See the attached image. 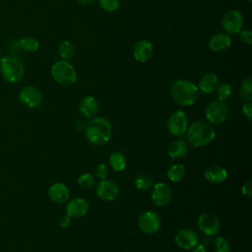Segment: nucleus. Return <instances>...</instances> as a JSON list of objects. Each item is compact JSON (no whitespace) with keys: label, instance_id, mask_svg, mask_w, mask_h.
Returning <instances> with one entry per match:
<instances>
[{"label":"nucleus","instance_id":"obj_1","mask_svg":"<svg viewBox=\"0 0 252 252\" xmlns=\"http://www.w3.org/2000/svg\"><path fill=\"white\" fill-rule=\"evenodd\" d=\"M85 135L91 144L94 146H102L110 140L112 126L104 117H94L87 123Z\"/></svg>","mask_w":252,"mask_h":252},{"label":"nucleus","instance_id":"obj_2","mask_svg":"<svg viewBox=\"0 0 252 252\" xmlns=\"http://www.w3.org/2000/svg\"><path fill=\"white\" fill-rule=\"evenodd\" d=\"M171 98L179 105L188 106L193 104L199 96L198 87L186 80H176L170 88Z\"/></svg>","mask_w":252,"mask_h":252},{"label":"nucleus","instance_id":"obj_3","mask_svg":"<svg viewBox=\"0 0 252 252\" xmlns=\"http://www.w3.org/2000/svg\"><path fill=\"white\" fill-rule=\"evenodd\" d=\"M187 140L193 147H202L210 144L216 137L213 125L205 121H195L186 130Z\"/></svg>","mask_w":252,"mask_h":252},{"label":"nucleus","instance_id":"obj_4","mask_svg":"<svg viewBox=\"0 0 252 252\" xmlns=\"http://www.w3.org/2000/svg\"><path fill=\"white\" fill-rule=\"evenodd\" d=\"M0 72L5 81L11 84L19 83L25 74V66L20 57L9 54L0 61Z\"/></svg>","mask_w":252,"mask_h":252},{"label":"nucleus","instance_id":"obj_5","mask_svg":"<svg viewBox=\"0 0 252 252\" xmlns=\"http://www.w3.org/2000/svg\"><path fill=\"white\" fill-rule=\"evenodd\" d=\"M53 80L64 87L71 86L77 81V72L74 66L66 60H59L51 67Z\"/></svg>","mask_w":252,"mask_h":252},{"label":"nucleus","instance_id":"obj_6","mask_svg":"<svg viewBox=\"0 0 252 252\" xmlns=\"http://www.w3.org/2000/svg\"><path fill=\"white\" fill-rule=\"evenodd\" d=\"M229 114V107L224 101L214 100L208 104L205 116L211 124H220L226 120Z\"/></svg>","mask_w":252,"mask_h":252},{"label":"nucleus","instance_id":"obj_7","mask_svg":"<svg viewBox=\"0 0 252 252\" xmlns=\"http://www.w3.org/2000/svg\"><path fill=\"white\" fill-rule=\"evenodd\" d=\"M167 130L168 132L176 137L182 136L188 128V118L184 111L175 110L167 119Z\"/></svg>","mask_w":252,"mask_h":252},{"label":"nucleus","instance_id":"obj_8","mask_svg":"<svg viewBox=\"0 0 252 252\" xmlns=\"http://www.w3.org/2000/svg\"><path fill=\"white\" fill-rule=\"evenodd\" d=\"M20 101L29 108H35L42 102V94L34 86H26L19 93Z\"/></svg>","mask_w":252,"mask_h":252},{"label":"nucleus","instance_id":"obj_9","mask_svg":"<svg viewBox=\"0 0 252 252\" xmlns=\"http://www.w3.org/2000/svg\"><path fill=\"white\" fill-rule=\"evenodd\" d=\"M243 25V17L239 11H227L221 19V27L226 33H238Z\"/></svg>","mask_w":252,"mask_h":252},{"label":"nucleus","instance_id":"obj_10","mask_svg":"<svg viewBox=\"0 0 252 252\" xmlns=\"http://www.w3.org/2000/svg\"><path fill=\"white\" fill-rule=\"evenodd\" d=\"M198 226L205 235L214 236L220 231V222L216 215L204 213L198 219Z\"/></svg>","mask_w":252,"mask_h":252},{"label":"nucleus","instance_id":"obj_11","mask_svg":"<svg viewBox=\"0 0 252 252\" xmlns=\"http://www.w3.org/2000/svg\"><path fill=\"white\" fill-rule=\"evenodd\" d=\"M139 227L140 229L147 233L153 234L157 232L160 227V219L158 215L155 212H145L139 218Z\"/></svg>","mask_w":252,"mask_h":252},{"label":"nucleus","instance_id":"obj_12","mask_svg":"<svg viewBox=\"0 0 252 252\" xmlns=\"http://www.w3.org/2000/svg\"><path fill=\"white\" fill-rule=\"evenodd\" d=\"M95 193L103 201H113L119 195V188L114 181L101 179L95 187Z\"/></svg>","mask_w":252,"mask_h":252},{"label":"nucleus","instance_id":"obj_13","mask_svg":"<svg viewBox=\"0 0 252 252\" xmlns=\"http://www.w3.org/2000/svg\"><path fill=\"white\" fill-rule=\"evenodd\" d=\"M152 200L158 207L167 205L171 200V190L168 185L162 182L153 185Z\"/></svg>","mask_w":252,"mask_h":252},{"label":"nucleus","instance_id":"obj_14","mask_svg":"<svg viewBox=\"0 0 252 252\" xmlns=\"http://www.w3.org/2000/svg\"><path fill=\"white\" fill-rule=\"evenodd\" d=\"M153 53H154L153 44L147 39H140L134 45L133 56L138 62L145 63L149 61Z\"/></svg>","mask_w":252,"mask_h":252},{"label":"nucleus","instance_id":"obj_15","mask_svg":"<svg viewBox=\"0 0 252 252\" xmlns=\"http://www.w3.org/2000/svg\"><path fill=\"white\" fill-rule=\"evenodd\" d=\"M175 243L179 248L185 250L191 249L198 243V235L192 229H181L175 235Z\"/></svg>","mask_w":252,"mask_h":252},{"label":"nucleus","instance_id":"obj_16","mask_svg":"<svg viewBox=\"0 0 252 252\" xmlns=\"http://www.w3.org/2000/svg\"><path fill=\"white\" fill-rule=\"evenodd\" d=\"M48 197L52 202L56 204H64L69 200L70 192L65 184L61 182H55L48 188Z\"/></svg>","mask_w":252,"mask_h":252},{"label":"nucleus","instance_id":"obj_17","mask_svg":"<svg viewBox=\"0 0 252 252\" xmlns=\"http://www.w3.org/2000/svg\"><path fill=\"white\" fill-rule=\"evenodd\" d=\"M89 210L88 202L83 198H74L68 202L66 206V215L70 218H81L87 214Z\"/></svg>","mask_w":252,"mask_h":252},{"label":"nucleus","instance_id":"obj_18","mask_svg":"<svg viewBox=\"0 0 252 252\" xmlns=\"http://www.w3.org/2000/svg\"><path fill=\"white\" fill-rule=\"evenodd\" d=\"M231 45V38L228 33L219 32L213 35L209 41V47L214 52H221Z\"/></svg>","mask_w":252,"mask_h":252},{"label":"nucleus","instance_id":"obj_19","mask_svg":"<svg viewBox=\"0 0 252 252\" xmlns=\"http://www.w3.org/2000/svg\"><path fill=\"white\" fill-rule=\"evenodd\" d=\"M79 109L84 117L92 119L95 116V114L98 111V102L94 96L87 95L81 100Z\"/></svg>","mask_w":252,"mask_h":252},{"label":"nucleus","instance_id":"obj_20","mask_svg":"<svg viewBox=\"0 0 252 252\" xmlns=\"http://www.w3.org/2000/svg\"><path fill=\"white\" fill-rule=\"evenodd\" d=\"M204 176L210 183L218 184L223 182L226 179L227 171L220 165H211L205 170Z\"/></svg>","mask_w":252,"mask_h":252},{"label":"nucleus","instance_id":"obj_21","mask_svg":"<svg viewBox=\"0 0 252 252\" xmlns=\"http://www.w3.org/2000/svg\"><path fill=\"white\" fill-rule=\"evenodd\" d=\"M219 85V78L215 73H206L199 81L198 90L206 94H210L216 91Z\"/></svg>","mask_w":252,"mask_h":252},{"label":"nucleus","instance_id":"obj_22","mask_svg":"<svg viewBox=\"0 0 252 252\" xmlns=\"http://www.w3.org/2000/svg\"><path fill=\"white\" fill-rule=\"evenodd\" d=\"M188 152V145L184 140H175L173 141L167 149V154L171 158L178 159L183 158Z\"/></svg>","mask_w":252,"mask_h":252},{"label":"nucleus","instance_id":"obj_23","mask_svg":"<svg viewBox=\"0 0 252 252\" xmlns=\"http://www.w3.org/2000/svg\"><path fill=\"white\" fill-rule=\"evenodd\" d=\"M186 174V169L183 164L177 163L170 166L167 170V177L172 182H179L181 181Z\"/></svg>","mask_w":252,"mask_h":252},{"label":"nucleus","instance_id":"obj_24","mask_svg":"<svg viewBox=\"0 0 252 252\" xmlns=\"http://www.w3.org/2000/svg\"><path fill=\"white\" fill-rule=\"evenodd\" d=\"M109 163L114 171H122L126 167V158L120 152H114L109 157Z\"/></svg>","mask_w":252,"mask_h":252},{"label":"nucleus","instance_id":"obj_25","mask_svg":"<svg viewBox=\"0 0 252 252\" xmlns=\"http://www.w3.org/2000/svg\"><path fill=\"white\" fill-rule=\"evenodd\" d=\"M58 54H59L61 60L68 61L75 54V46H74V44L71 41H69V40L62 41L59 44V46H58Z\"/></svg>","mask_w":252,"mask_h":252},{"label":"nucleus","instance_id":"obj_26","mask_svg":"<svg viewBox=\"0 0 252 252\" xmlns=\"http://www.w3.org/2000/svg\"><path fill=\"white\" fill-rule=\"evenodd\" d=\"M19 47L26 52H34L38 49L39 42L33 36H25L20 39Z\"/></svg>","mask_w":252,"mask_h":252},{"label":"nucleus","instance_id":"obj_27","mask_svg":"<svg viewBox=\"0 0 252 252\" xmlns=\"http://www.w3.org/2000/svg\"><path fill=\"white\" fill-rule=\"evenodd\" d=\"M239 94L241 98L246 101L252 100V79L251 77L245 78L239 88Z\"/></svg>","mask_w":252,"mask_h":252},{"label":"nucleus","instance_id":"obj_28","mask_svg":"<svg viewBox=\"0 0 252 252\" xmlns=\"http://www.w3.org/2000/svg\"><path fill=\"white\" fill-rule=\"evenodd\" d=\"M216 91H217L218 99L220 101H225L230 97L232 93V88H231V85L228 83H221L220 85H218Z\"/></svg>","mask_w":252,"mask_h":252},{"label":"nucleus","instance_id":"obj_29","mask_svg":"<svg viewBox=\"0 0 252 252\" xmlns=\"http://www.w3.org/2000/svg\"><path fill=\"white\" fill-rule=\"evenodd\" d=\"M135 186L141 190V191H148L150 190L153 185H154V182L152 180V178L146 174H142V175H139L136 179H135Z\"/></svg>","mask_w":252,"mask_h":252},{"label":"nucleus","instance_id":"obj_30","mask_svg":"<svg viewBox=\"0 0 252 252\" xmlns=\"http://www.w3.org/2000/svg\"><path fill=\"white\" fill-rule=\"evenodd\" d=\"M215 252H230L231 245L229 241L223 237H217L213 242Z\"/></svg>","mask_w":252,"mask_h":252},{"label":"nucleus","instance_id":"obj_31","mask_svg":"<svg viewBox=\"0 0 252 252\" xmlns=\"http://www.w3.org/2000/svg\"><path fill=\"white\" fill-rule=\"evenodd\" d=\"M77 182H78L80 187H82L84 189H89V188H92L94 185L95 179H94V176L92 173L87 172V173L81 174L78 177Z\"/></svg>","mask_w":252,"mask_h":252},{"label":"nucleus","instance_id":"obj_32","mask_svg":"<svg viewBox=\"0 0 252 252\" xmlns=\"http://www.w3.org/2000/svg\"><path fill=\"white\" fill-rule=\"evenodd\" d=\"M98 3L106 12H115L120 6V0H98Z\"/></svg>","mask_w":252,"mask_h":252},{"label":"nucleus","instance_id":"obj_33","mask_svg":"<svg viewBox=\"0 0 252 252\" xmlns=\"http://www.w3.org/2000/svg\"><path fill=\"white\" fill-rule=\"evenodd\" d=\"M94 173H95V176L99 179H105V177L107 176L108 174V169H107V166L103 163H98L96 166H95V169H94Z\"/></svg>","mask_w":252,"mask_h":252},{"label":"nucleus","instance_id":"obj_34","mask_svg":"<svg viewBox=\"0 0 252 252\" xmlns=\"http://www.w3.org/2000/svg\"><path fill=\"white\" fill-rule=\"evenodd\" d=\"M239 34V39L245 43V44H251L252 42V32L250 30H244L240 31L238 32Z\"/></svg>","mask_w":252,"mask_h":252},{"label":"nucleus","instance_id":"obj_35","mask_svg":"<svg viewBox=\"0 0 252 252\" xmlns=\"http://www.w3.org/2000/svg\"><path fill=\"white\" fill-rule=\"evenodd\" d=\"M242 112L247 117V119L251 120V118H252V103H251V101H246L242 105Z\"/></svg>","mask_w":252,"mask_h":252},{"label":"nucleus","instance_id":"obj_36","mask_svg":"<svg viewBox=\"0 0 252 252\" xmlns=\"http://www.w3.org/2000/svg\"><path fill=\"white\" fill-rule=\"evenodd\" d=\"M242 193L246 195L247 197H251L252 195V181L248 180L243 186H242Z\"/></svg>","mask_w":252,"mask_h":252},{"label":"nucleus","instance_id":"obj_37","mask_svg":"<svg viewBox=\"0 0 252 252\" xmlns=\"http://www.w3.org/2000/svg\"><path fill=\"white\" fill-rule=\"evenodd\" d=\"M70 222H71V218H70L69 216H67V215L62 216V217L59 219V225H60L61 227H63V228L68 227L69 224H70Z\"/></svg>","mask_w":252,"mask_h":252},{"label":"nucleus","instance_id":"obj_38","mask_svg":"<svg viewBox=\"0 0 252 252\" xmlns=\"http://www.w3.org/2000/svg\"><path fill=\"white\" fill-rule=\"evenodd\" d=\"M87 123L84 120H77L75 123V127L78 131H85Z\"/></svg>","mask_w":252,"mask_h":252},{"label":"nucleus","instance_id":"obj_39","mask_svg":"<svg viewBox=\"0 0 252 252\" xmlns=\"http://www.w3.org/2000/svg\"><path fill=\"white\" fill-rule=\"evenodd\" d=\"M190 252H206V248L203 244H196L195 246H193L191 248V251Z\"/></svg>","mask_w":252,"mask_h":252},{"label":"nucleus","instance_id":"obj_40","mask_svg":"<svg viewBox=\"0 0 252 252\" xmlns=\"http://www.w3.org/2000/svg\"><path fill=\"white\" fill-rule=\"evenodd\" d=\"M82 5H85V6H89L91 4H93L95 0H78Z\"/></svg>","mask_w":252,"mask_h":252},{"label":"nucleus","instance_id":"obj_41","mask_svg":"<svg viewBox=\"0 0 252 252\" xmlns=\"http://www.w3.org/2000/svg\"><path fill=\"white\" fill-rule=\"evenodd\" d=\"M1 59H2V55H1V53H0V61H1Z\"/></svg>","mask_w":252,"mask_h":252}]
</instances>
